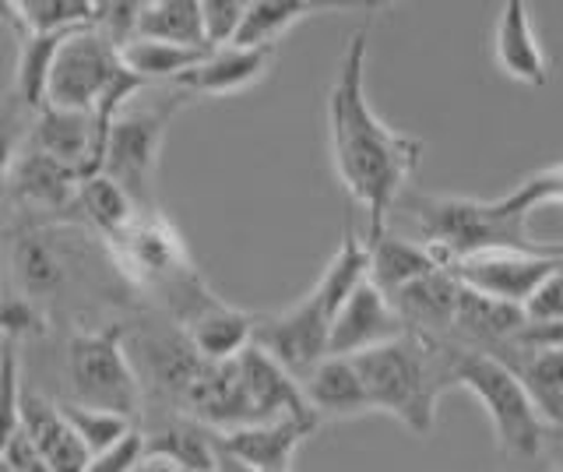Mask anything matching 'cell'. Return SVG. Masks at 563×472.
I'll use <instances>...</instances> for the list:
<instances>
[{"label":"cell","instance_id":"cell-1","mask_svg":"<svg viewBox=\"0 0 563 472\" xmlns=\"http://www.w3.org/2000/svg\"><path fill=\"white\" fill-rule=\"evenodd\" d=\"M0 293L25 300L53 328L113 325L141 307L106 243L81 222H43L0 212Z\"/></svg>","mask_w":563,"mask_h":472},{"label":"cell","instance_id":"cell-2","mask_svg":"<svg viewBox=\"0 0 563 472\" xmlns=\"http://www.w3.org/2000/svg\"><path fill=\"white\" fill-rule=\"evenodd\" d=\"M366 50L369 22L349 36L334 67L324 117L334 177L345 195L363 208V240H374L391 226L398 198L409 190L422 160V142L387 128L366 96Z\"/></svg>","mask_w":563,"mask_h":472},{"label":"cell","instance_id":"cell-3","mask_svg":"<svg viewBox=\"0 0 563 472\" xmlns=\"http://www.w3.org/2000/svg\"><path fill=\"white\" fill-rule=\"evenodd\" d=\"M454 342L401 331L398 339L352 356L369 413L391 416L412 437L427 441L437 427L440 395L451 388Z\"/></svg>","mask_w":563,"mask_h":472},{"label":"cell","instance_id":"cell-4","mask_svg":"<svg viewBox=\"0 0 563 472\" xmlns=\"http://www.w3.org/2000/svg\"><path fill=\"white\" fill-rule=\"evenodd\" d=\"M451 388L468 392L493 427L500 472H560V427H550L500 360L454 349Z\"/></svg>","mask_w":563,"mask_h":472},{"label":"cell","instance_id":"cell-5","mask_svg":"<svg viewBox=\"0 0 563 472\" xmlns=\"http://www.w3.org/2000/svg\"><path fill=\"white\" fill-rule=\"evenodd\" d=\"M190 96L176 85H148L131 102H123L120 113L110 120L102 142V163L99 173L128 190V198L152 212L155 205V180H158V160H163V142L173 124V117L190 107Z\"/></svg>","mask_w":563,"mask_h":472},{"label":"cell","instance_id":"cell-6","mask_svg":"<svg viewBox=\"0 0 563 472\" xmlns=\"http://www.w3.org/2000/svg\"><path fill=\"white\" fill-rule=\"evenodd\" d=\"M141 89H148V85L123 67L120 50L113 43H106L92 29H78L64 36L57 57H53L46 78V107L92 113L102 145L106 131H110V120Z\"/></svg>","mask_w":563,"mask_h":472},{"label":"cell","instance_id":"cell-7","mask_svg":"<svg viewBox=\"0 0 563 472\" xmlns=\"http://www.w3.org/2000/svg\"><path fill=\"white\" fill-rule=\"evenodd\" d=\"M60 374H64V392H57L53 398L70 402V406H85V409L117 413L137 424L141 381L134 374L128 345H123L120 321L70 328L64 336Z\"/></svg>","mask_w":563,"mask_h":472},{"label":"cell","instance_id":"cell-8","mask_svg":"<svg viewBox=\"0 0 563 472\" xmlns=\"http://www.w3.org/2000/svg\"><path fill=\"white\" fill-rule=\"evenodd\" d=\"M563 268V254L553 248H486L457 257L448 272L479 296L521 307L539 283Z\"/></svg>","mask_w":563,"mask_h":472},{"label":"cell","instance_id":"cell-9","mask_svg":"<svg viewBox=\"0 0 563 472\" xmlns=\"http://www.w3.org/2000/svg\"><path fill=\"white\" fill-rule=\"evenodd\" d=\"M328 325H331V307L321 293L310 286L292 307L278 314H257L251 345L264 349L278 366L299 381L313 363L328 356Z\"/></svg>","mask_w":563,"mask_h":472},{"label":"cell","instance_id":"cell-10","mask_svg":"<svg viewBox=\"0 0 563 472\" xmlns=\"http://www.w3.org/2000/svg\"><path fill=\"white\" fill-rule=\"evenodd\" d=\"M405 331V325L398 321V314L391 307V300L369 283H360L345 300L339 304V310L331 314L328 325V356H360L366 349H377L384 342L398 339Z\"/></svg>","mask_w":563,"mask_h":472},{"label":"cell","instance_id":"cell-11","mask_svg":"<svg viewBox=\"0 0 563 472\" xmlns=\"http://www.w3.org/2000/svg\"><path fill=\"white\" fill-rule=\"evenodd\" d=\"M236 374H240V388L246 398V413H251V424H268V419H299V424H310L313 430L321 427L307 409L303 392H299V381L278 366L264 349L246 345L236 356Z\"/></svg>","mask_w":563,"mask_h":472},{"label":"cell","instance_id":"cell-12","mask_svg":"<svg viewBox=\"0 0 563 472\" xmlns=\"http://www.w3.org/2000/svg\"><path fill=\"white\" fill-rule=\"evenodd\" d=\"M25 145L35 149L57 166L78 173V177H96L102 163V145L92 113H70V110H49L43 107L32 113V124L25 134Z\"/></svg>","mask_w":563,"mask_h":472},{"label":"cell","instance_id":"cell-13","mask_svg":"<svg viewBox=\"0 0 563 472\" xmlns=\"http://www.w3.org/2000/svg\"><path fill=\"white\" fill-rule=\"evenodd\" d=\"M310 433H317L310 424H299V419H268V424H246L225 433H211L216 437V451L222 459L236 462L251 472H289L299 444L307 441Z\"/></svg>","mask_w":563,"mask_h":472},{"label":"cell","instance_id":"cell-14","mask_svg":"<svg viewBox=\"0 0 563 472\" xmlns=\"http://www.w3.org/2000/svg\"><path fill=\"white\" fill-rule=\"evenodd\" d=\"M275 64V50H251V46H219L180 75L176 89L190 99H225L254 89L268 78Z\"/></svg>","mask_w":563,"mask_h":472},{"label":"cell","instance_id":"cell-15","mask_svg":"<svg viewBox=\"0 0 563 472\" xmlns=\"http://www.w3.org/2000/svg\"><path fill=\"white\" fill-rule=\"evenodd\" d=\"M525 325L528 321L521 307L489 300V296H479L462 286L457 289L454 318H451V331L444 342H454L457 349H468V353L500 356L504 349L521 336Z\"/></svg>","mask_w":563,"mask_h":472},{"label":"cell","instance_id":"cell-16","mask_svg":"<svg viewBox=\"0 0 563 472\" xmlns=\"http://www.w3.org/2000/svg\"><path fill=\"white\" fill-rule=\"evenodd\" d=\"M18 416H22V433L32 441V448L40 451L46 472H85L88 451L78 441V433L70 430L64 413L57 409L53 395L22 381V406H18Z\"/></svg>","mask_w":563,"mask_h":472},{"label":"cell","instance_id":"cell-17","mask_svg":"<svg viewBox=\"0 0 563 472\" xmlns=\"http://www.w3.org/2000/svg\"><path fill=\"white\" fill-rule=\"evenodd\" d=\"M148 462H163L180 472H216V437L180 413H152L137 419Z\"/></svg>","mask_w":563,"mask_h":472},{"label":"cell","instance_id":"cell-18","mask_svg":"<svg viewBox=\"0 0 563 472\" xmlns=\"http://www.w3.org/2000/svg\"><path fill=\"white\" fill-rule=\"evenodd\" d=\"M493 61H497L504 78L528 85V89L550 85V57H545L532 14L521 0H507L500 8L497 29H493Z\"/></svg>","mask_w":563,"mask_h":472},{"label":"cell","instance_id":"cell-19","mask_svg":"<svg viewBox=\"0 0 563 472\" xmlns=\"http://www.w3.org/2000/svg\"><path fill=\"white\" fill-rule=\"evenodd\" d=\"M299 392H303V402L317 424H345V419H360L369 413L363 381L345 356H324L321 363H313L299 377Z\"/></svg>","mask_w":563,"mask_h":472},{"label":"cell","instance_id":"cell-20","mask_svg":"<svg viewBox=\"0 0 563 472\" xmlns=\"http://www.w3.org/2000/svg\"><path fill=\"white\" fill-rule=\"evenodd\" d=\"M500 360L550 427L563 430V345H507Z\"/></svg>","mask_w":563,"mask_h":472},{"label":"cell","instance_id":"cell-21","mask_svg":"<svg viewBox=\"0 0 563 472\" xmlns=\"http://www.w3.org/2000/svg\"><path fill=\"white\" fill-rule=\"evenodd\" d=\"M254 321H257V314L225 304L222 296H211L208 304H201L180 325V331L201 360L225 363V360H236L243 349L251 345Z\"/></svg>","mask_w":563,"mask_h":472},{"label":"cell","instance_id":"cell-22","mask_svg":"<svg viewBox=\"0 0 563 472\" xmlns=\"http://www.w3.org/2000/svg\"><path fill=\"white\" fill-rule=\"evenodd\" d=\"M457 278L448 268H437L430 275L416 278L395 296H387L398 314V321L405 331L422 339H448L451 318H454V304H457Z\"/></svg>","mask_w":563,"mask_h":472},{"label":"cell","instance_id":"cell-23","mask_svg":"<svg viewBox=\"0 0 563 472\" xmlns=\"http://www.w3.org/2000/svg\"><path fill=\"white\" fill-rule=\"evenodd\" d=\"M437 268H444L437 261V254L419 243L416 237H401L387 226L384 233L374 240H366V278L374 283L384 296H395L416 278L430 275Z\"/></svg>","mask_w":563,"mask_h":472},{"label":"cell","instance_id":"cell-24","mask_svg":"<svg viewBox=\"0 0 563 472\" xmlns=\"http://www.w3.org/2000/svg\"><path fill=\"white\" fill-rule=\"evenodd\" d=\"M141 208L128 198V190L120 184H113L110 177H85L78 184V222L88 233H96L102 243H110L113 237H120L128 226L137 219Z\"/></svg>","mask_w":563,"mask_h":472},{"label":"cell","instance_id":"cell-25","mask_svg":"<svg viewBox=\"0 0 563 472\" xmlns=\"http://www.w3.org/2000/svg\"><path fill=\"white\" fill-rule=\"evenodd\" d=\"M328 11L324 4H307V0H246L243 22L236 29L233 46L251 50H275L278 40L292 32L299 22Z\"/></svg>","mask_w":563,"mask_h":472},{"label":"cell","instance_id":"cell-26","mask_svg":"<svg viewBox=\"0 0 563 472\" xmlns=\"http://www.w3.org/2000/svg\"><path fill=\"white\" fill-rule=\"evenodd\" d=\"M205 54L208 50H190V46L158 43V40H131L120 50V61L145 85H176L180 75H187Z\"/></svg>","mask_w":563,"mask_h":472},{"label":"cell","instance_id":"cell-27","mask_svg":"<svg viewBox=\"0 0 563 472\" xmlns=\"http://www.w3.org/2000/svg\"><path fill=\"white\" fill-rule=\"evenodd\" d=\"M137 40L208 50L201 40L198 0H145V11H141V22H137Z\"/></svg>","mask_w":563,"mask_h":472},{"label":"cell","instance_id":"cell-28","mask_svg":"<svg viewBox=\"0 0 563 472\" xmlns=\"http://www.w3.org/2000/svg\"><path fill=\"white\" fill-rule=\"evenodd\" d=\"M96 0H14V36H64L92 25Z\"/></svg>","mask_w":563,"mask_h":472},{"label":"cell","instance_id":"cell-29","mask_svg":"<svg viewBox=\"0 0 563 472\" xmlns=\"http://www.w3.org/2000/svg\"><path fill=\"white\" fill-rule=\"evenodd\" d=\"M360 283H366V240L352 222H345L342 240H339V251L331 254V261L324 265L321 278L313 283V289L324 296L331 314L339 310V304L345 296L356 289Z\"/></svg>","mask_w":563,"mask_h":472},{"label":"cell","instance_id":"cell-30","mask_svg":"<svg viewBox=\"0 0 563 472\" xmlns=\"http://www.w3.org/2000/svg\"><path fill=\"white\" fill-rule=\"evenodd\" d=\"M57 402V409L64 413V419L70 424V430L78 433V441L85 444L88 451V459L99 451H106L110 444H117L123 433H131L137 424L128 416H117V413H102V409H85V406H70V402H60V398H53Z\"/></svg>","mask_w":563,"mask_h":472},{"label":"cell","instance_id":"cell-31","mask_svg":"<svg viewBox=\"0 0 563 472\" xmlns=\"http://www.w3.org/2000/svg\"><path fill=\"white\" fill-rule=\"evenodd\" d=\"M22 345L8 342L4 356H0V451L8 448V441L22 427V416H18V406H22Z\"/></svg>","mask_w":563,"mask_h":472},{"label":"cell","instance_id":"cell-32","mask_svg":"<svg viewBox=\"0 0 563 472\" xmlns=\"http://www.w3.org/2000/svg\"><path fill=\"white\" fill-rule=\"evenodd\" d=\"M141 11H145V0H102V4L92 8V25L88 29L123 50L131 40H137Z\"/></svg>","mask_w":563,"mask_h":472},{"label":"cell","instance_id":"cell-33","mask_svg":"<svg viewBox=\"0 0 563 472\" xmlns=\"http://www.w3.org/2000/svg\"><path fill=\"white\" fill-rule=\"evenodd\" d=\"M29 124H32V110H25L11 92L0 96V195H4L11 166L25 145Z\"/></svg>","mask_w":563,"mask_h":472},{"label":"cell","instance_id":"cell-34","mask_svg":"<svg viewBox=\"0 0 563 472\" xmlns=\"http://www.w3.org/2000/svg\"><path fill=\"white\" fill-rule=\"evenodd\" d=\"M201 11V40L208 50L233 46L236 29L243 22L246 0H198Z\"/></svg>","mask_w":563,"mask_h":472},{"label":"cell","instance_id":"cell-35","mask_svg":"<svg viewBox=\"0 0 563 472\" xmlns=\"http://www.w3.org/2000/svg\"><path fill=\"white\" fill-rule=\"evenodd\" d=\"M141 465H145V444H141V430L134 427L131 433H123L117 444L92 454L85 472H137Z\"/></svg>","mask_w":563,"mask_h":472},{"label":"cell","instance_id":"cell-36","mask_svg":"<svg viewBox=\"0 0 563 472\" xmlns=\"http://www.w3.org/2000/svg\"><path fill=\"white\" fill-rule=\"evenodd\" d=\"M521 314L528 325H563V286L560 272H553L545 283L532 289V296L521 304Z\"/></svg>","mask_w":563,"mask_h":472},{"label":"cell","instance_id":"cell-37","mask_svg":"<svg viewBox=\"0 0 563 472\" xmlns=\"http://www.w3.org/2000/svg\"><path fill=\"white\" fill-rule=\"evenodd\" d=\"M0 25H8L18 32V22H14V0H0Z\"/></svg>","mask_w":563,"mask_h":472},{"label":"cell","instance_id":"cell-38","mask_svg":"<svg viewBox=\"0 0 563 472\" xmlns=\"http://www.w3.org/2000/svg\"><path fill=\"white\" fill-rule=\"evenodd\" d=\"M4 345H8V339H4V336H0V356H4Z\"/></svg>","mask_w":563,"mask_h":472},{"label":"cell","instance_id":"cell-39","mask_svg":"<svg viewBox=\"0 0 563 472\" xmlns=\"http://www.w3.org/2000/svg\"><path fill=\"white\" fill-rule=\"evenodd\" d=\"M0 472H4V465H0Z\"/></svg>","mask_w":563,"mask_h":472}]
</instances>
